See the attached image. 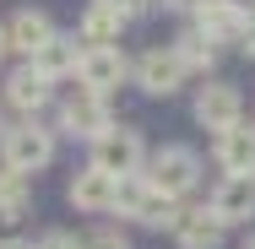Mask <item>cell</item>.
<instances>
[{"mask_svg":"<svg viewBox=\"0 0 255 249\" xmlns=\"http://www.w3.org/2000/svg\"><path fill=\"white\" fill-rule=\"evenodd\" d=\"M141 179L152 184L157 195L179 200V195L196 190V179H201V157H196L190 147H157L152 157H147V168H141Z\"/></svg>","mask_w":255,"mask_h":249,"instance_id":"6da1fadb","label":"cell"},{"mask_svg":"<svg viewBox=\"0 0 255 249\" xmlns=\"http://www.w3.org/2000/svg\"><path fill=\"white\" fill-rule=\"evenodd\" d=\"M0 163H5L11 173H22V179L38 173V168H49V163H54V130L22 119L16 130H5V141H0Z\"/></svg>","mask_w":255,"mask_h":249,"instance_id":"7a4b0ae2","label":"cell"},{"mask_svg":"<svg viewBox=\"0 0 255 249\" xmlns=\"http://www.w3.org/2000/svg\"><path fill=\"white\" fill-rule=\"evenodd\" d=\"M93 168L114 173V179H141V168H147V147H141V136L125 130V125L103 130L98 141H93Z\"/></svg>","mask_w":255,"mask_h":249,"instance_id":"3957f363","label":"cell"},{"mask_svg":"<svg viewBox=\"0 0 255 249\" xmlns=\"http://www.w3.org/2000/svg\"><path fill=\"white\" fill-rule=\"evenodd\" d=\"M114 211L130 217V222H141V228H174V217H179V206H174L168 195H157L147 179H120Z\"/></svg>","mask_w":255,"mask_h":249,"instance_id":"277c9868","label":"cell"},{"mask_svg":"<svg viewBox=\"0 0 255 249\" xmlns=\"http://www.w3.org/2000/svg\"><path fill=\"white\" fill-rule=\"evenodd\" d=\"M60 130H65V136H82V141H98L103 130H114V119H109V98L76 87L71 98L60 103Z\"/></svg>","mask_w":255,"mask_h":249,"instance_id":"5b68a950","label":"cell"},{"mask_svg":"<svg viewBox=\"0 0 255 249\" xmlns=\"http://www.w3.org/2000/svg\"><path fill=\"white\" fill-rule=\"evenodd\" d=\"M125 76H136V65L125 60V49H82V65H76V82L87 92H114Z\"/></svg>","mask_w":255,"mask_h":249,"instance_id":"8992f818","label":"cell"},{"mask_svg":"<svg viewBox=\"0 0 255 249\" xmlns=\"http://www.w3.org/2000/svg\"><path fill=\"white\" fill-rule=\"evenodd\" d=\"M245 114V98H239V87H228V82H206L201 92H196V125L206 130H234V125H245L239 119Z\"/></svg>","mask_w":255,"mask_h":249,"instance_id":"52a82bcc","label":"cell"},{"mask_svg":"<svg viewBox=\"0 0 255 249\" xmlns=\"http://www.w3.org/2000/svg\"><path fill=\"white\" fill-rule=\"evenodd\" d=\"M185 60L174 49H147L141 60H136V87L141 92H152V98H168V92H179L185 87Z\"/></svg>","mask_w":255,"mask_h":249,"instance_id":"ba28073f","label":"cell"},{"mask_svg":"<svg viewBox=\"0 0 255 249\" xmlns=\"http://www.w3.org/2000/svg\"><path fill=\"white\" fill-rule=\"evenodd\" d=\"M49 98H54V82L38 71V65H16V71L5 76V103L22 108L27 119H33L38 108H49Z\"/></svg>","mask_w":255,"mask_h":249,"instance_id":"9c48e42d","label":"cell"},{"mask_svg":"<svg viewBox=\"0 0 255 249\" xmlns=\"http://www.w3.org/2000/svg\"><path fill=\"white\" fill-rule=\"evenodd\" d=\"M114 200H120V179L93 168V163L71 179V206L76 211H114Z\"/></svg>","mask_w":255,"mask_h":249,"instance_id":"30bf717a","label":"cell"},{"mask_svg":"<svg viewBox=\"0 0 255 249\" xmlns=\"http://www.w3.org/2000/svg\"><path fill=\"white\" fill-rule=\"evenodd\" d=\"M217 168L228 179H255V125H234L217 136Z\"/></svg>","mask_w":255,"mask_h":249,"instance_id":"8fae6325","label":"cell"},{"mask_svg":"<svg viewBox=\"0 0 255 249\" xmlns=\"http://www.w3.org/2000/svg\"><path fill=\"white\" fill-rule=\"evenodd\" d=\"M125 22H130V16H120L114 5L93 0V5L82 11V27H76V38H82V49H120V33H125Z\"/></svg>","mask_w":255,"mask_h":249,"instance_id":"7c38bea8","label":"cell"},{"mask_svg":"<svg viewBox=\"0 0 255 249\" xmlns=\"http://www.w3.org/2000/svg\"><path fill=\"white\" fill-rule=\"evenodd\" d=\"M168 233H174V244H179V249H217V244H223V222L212 217V206H190V211H179Z\"/></svg>","mask_w":255,"mask_h":249,"instance_id":"4fadbf2b","label":"cell"},{"mask_svg":"<svg viewBox=\"0 0 255 249\" xmlns=\"http://www.w3.org/2000/svg\"><path fill=\"white\" fill-rule=\"evenodd\" d=\"M212 217H217L223 228L250 222L255 217V179H223V184L212 190Z\"/></svg>","mask_w":255,"mask_h":249,"instance_id":"5bb4252c","label":"cell"},{"mask_svg":"<svg viewBox=\"0 0 255 249\" xmlns=\"http://www.w3.org/2000/svg\"><path fill=\"white\" fill-rule=\"evenodd\" d=\"M239 22H245V5L239 0H206L196 11V33H206L212 44H239Z\"/></svg>","mask_w":255,"mask_h":249,"instance_id":"9a60e30c","label":"cell"},{"mask_svg":"<svg viewBox=\"0 0 255 249\" xmlns=\"http://www.w3.org/2000/svg\"><path fill=\"white\" fill-rule=\"evenodd\" d=\"M5 38H11V49H16V54H27V60H33V54L54 38V22L44 16V11H16V16H11V27H5Z\"/></svg>","mask_w":255,"mask_h":249,"instance_id":"2e32d148","label":"cell"},{"mask_svg":"<svg viewBox=\"0 0 255 249\" xmlns=\"http://www.w3.org/2000/svg\"><path fill=\"white\" fill-rule=\"evenodd\" d=\"M27 65H38L49 82H65V76H76V65H82V49H76V38H65V33H54L44 49L33 54Z\"/></svg>","mask_w":255,"mask_h":249,"instance_id":"e0dca14e","label":"cell"},{"mask_svg":"<svg viewBox=\"0 0 255 249\" xmlns=\"http://www.w3.org/2000/svg\"><path fill=\"white\" fill-rule=\"evenodd\" d=\"M33 211V184L22 179V173H11V168H0V228H11V222H22Z\"/></svg>","mask_w":255,"mask_h":249,"instance_id":"ac0fdd59","label":"cell"},{"mask_svg":"<svg viewBox=\"0 0 255 249\" xmlns=\"http://www.w3.org/2000/svg\"><path fill=\"white\" fill-rule=\"evenodd\" d=\"M174 54L185 60V71H212V65H217V44H212L206 33H196V27L174 44Z\"/></svg>","mask_w":255,"mask_h":249,"instance_id":"d6986e66","label":"cell"},{"mask_svg":"<svg viewBox=\"0 0 255 249\" xmlns=\"http://www.w3.org/2000/svg\"><path fill=\"white\" fill-rule=\"evenodd\" d=\"M76 249H130V239H125V233H114V228H98V233H87Z\"/></svg>","mask_w":255,"mask_h":249,"instance_id":"ffe728a7","label":"cell"},{"mask_svg":"<svg viewBox=\"0 0 255 249\" xmlns=\"http://www.w3.org/2000/svg\"><path fill=\"white\" fill-rule=\"evenodd\" d=\"M245 5V22H239V49L255 54V0H239Z\"/></svg>","mask_w":255,"mask_h":249,"instance_id":"44dd1931","label":"cell"},{"mask_svg":"<svg viewBox=\"0 0 255 249\" xmlns=\"http://www.w3.org/2000/svg\"><path fill=\"white\" fill-rule=\"evenodd\" d=\"M33 249H76V239H71V233H44Z\"/></svg>","mask_w":255,"mask_h":249,"instance_id":"7402d4cb","label":"cell"},{"mask_svg":"<svg viewBox=\"0 0 255 249\" xmlns=\"http://www.w3.org/2000/svg\"><path fill=\"white\" fill-rule=\"evenodd\" d=\"M103 5H114V11H120V16H136V11H147V5H152V0H103Z\"/></svg>","mask_w":255,"mask_h":249,"instance_id":"603a6c76","label":"cell"},{"mask_svg":"<svg viewBox=\"0 0 255 249\" xmlns=\"http://www.w3.org/2000/svg\"><path fill=\"white\" fill-rule=\"evenodd\" d=\"M163 5H168V11H190V16H196V11H201L206 0H163Z\"/></svg>","mask_w":255,"mask_h":249,"instance_id":"cb8c5ba5","label":"cell"},{"mask_svg":"<svg viewBox=\"0 0 255 249\" xmlns=\"http://www.w3.org/2000/svg\"><path fill=\"white\" fill-rule=\"evenodd\" d=\"M0 249H33V244H22V239H5V244H0Z\"/></svg>","mask_w":255,"mask_h":249,"instance_id":"d4e9b609","label":"cell"},{"mask_svg":"<svg viewBox=\"0 0 255 249\" xmlns=\"http://www.w3.org/2000/svg\"><path fill=\"white\" fill-rule=\"evenodd\" d=\"M5 49H11V38H5V27H0V60H5Z\"/></svg>","mask_w":255,"mask_h":249,"instance_id":"484cf974","label":"cell"},{"mask_svg":"<svg viewBox=\"0 0 255 249\" xmlns=\"http://www.w3.org/2000/svg\"><path fill=\"white\" fill-rule=\"evenodd\" d=\"M245 249H255V233H250V239H245Z\"/></svg>","mask_w":255,"mask_h":249,"instance_id":"4316f807","label":"cell"},{"mask_svg":"<svg viewBox=\"0 0 255 249\" xmlns=\"http://www.w3.org/2000/svg\"><path fill=\"white\" fill-rule=\"evenodd\" d=\"M0 141H5V125H0Z\"/></svg>","mask_w":255,"mask_h":249,"instance_id":"83f0119b","label":"cell"}]
</instances>
